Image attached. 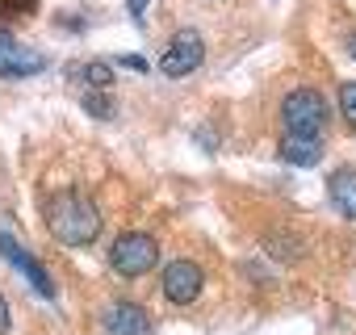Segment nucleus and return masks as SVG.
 Masks as SVG:
<instances>
[{
	"instance_id": "obj_9",
	"label": "nucleus",
	"mask_w": 356,
	"mask_h": 335,
	"mask_svg": "<svg viewBox=\"0 0 356 335\" xmlns=\"http://www.w3.org/2000/svg\"><path fill=\"white\" fill-rule=\"evenodd\" d=\"M277 159L289 163V168H314L323 159V138L318 134H298V130H285L281 142H277Z\"/></svg>"
},
{
	"instance_id": "obj_2",
	"label": "nucleus",
	"mask_w": 356,
	"mask_h": 335,
	"mask_svg": "<svg viewBox=\"0 0 356 335\" xmlns=\"http://www.w3.org/2000/svg\"><path fill=\"white\" fill-rule=\"evenodd\" d=\"M109 268L118 277H126V281H138L151 268H159V243H155V235H147V231H122L113 239V247H109Z\"/></svg>"
},
{
	"instance_id": "obj_11",
	"label": "nucleus",
	"mask_w": 356,
	"mask_h": 335,
	"mask_svg": "<svg viewBox=\"0 0 356 335\" xmlns=\"http://www.w3.org/2000/svg\"><path fill=\"white\" fill-rule=\"evenodd\" d=\"M76 80H84L88 88H109L113 84V67L109 63H101V59H92V63H76V72H72Z\"/></svg>"
},
{
	"instance_id": "obj_8",
	"label": "nucleus",
	"mask_w": 356,
	"mask_h": 335,
	"mask_svg": "<svg viewBox=\"0 0 356 335\" xmlns=\"http://www.w3.org/2000/svg\"><path fill=\"white\" fill-rule=\"evenodd\" d=\"M101 322H105V331H109V335H155V322H151V314H147L138 302H130V297H118V302H109Z\"/></svg>"
},
{
	"instance_id": "obj_10",
	"label": "nucleus",
	"mask_w": 356,
	"mask_h": 335,
	"mask_svg": "<svg viewBox=\"0 0 356 335\" xmlns=\"http://www.w3.org/2000/svg\"><path fill=\"white\" fill-rule=\"evenodd\" d=\"M327 197H331V206L339 210V218L356 222V168H339V172H331Z\"/></svg>"
},
{
	"instance_id": "obj_4",
	"label": "nucleus",
	"mask_w": 356,
	"mask_h": 335,
	"mask_svg": "<svg viewBox=\"0 0 356 335\" xmlns=\"http://www.w3.org/2000/svg\"><path fill=\"white\" fill-rule=\"evenodd\" d=\"M202 63H206V42H202V34H197V30H181V34L168 42V51H163V59H159V72H163L168 80H185V76H193Z\"/></svg>"
},
{
	"instance_id": "obj_7",
	"label": "nucleus",
	"mask_w": 356,
	"mask_h": 335,
	"mask_svg": "<svg viewBox=\"0 0 356 335\" xmlns=\"http://www.w3.org/2000/svg\"><path fill=\"white\" fill-rule=\"evenodd\" d=\"M47 67V55L34 47H22L9 30H0V76L5 80H26Z\"/></svg>"
},
{
	"instance_id": "obj_13",
	"label": "nucleus",
	"mask_w": 356,
	"mask_h": 335,
	"mask_svg": "<svg viewBox=\"0 0 356 335\" xmlns=\"http://www.w3.org/2000/svg\"><path fill=\"white\" fill-rule=\"evenodd\" d=\"M268 252H273L277 260H298V256H302V243H298L293 235H285V231H277V235L268 239Z\"/></svg>"
},
{
	"instance_id": "obj_19",
	"label": "nucleus",
	"mask_w": 356,
	"mask_h": 335,
	"mask_svg": "<svg viewBox=\"0 0 356 335\" xmlns=\"http://www.w3.org/2000/svg\"><path fill=\"white\" fill-rule=\"evenodd\" d=\"M348 51H352V59H356V30H352V38H348Z\"/></svg>"
},
{
	"instance_id": "obj_3",
	"label": "nucleus",
	"mask_w": 356,
	"mask_h": 335,
	"mask_svg": "<svg viewBox=\"0 0 356 335\" xmlns=\"http://www.w3.org/2000/svg\"><path fill=\"white\" fill-rule=\"evenodd\" d=\"M281 122L285 130H298V134H327V122H331V105L318 88H289L285 101H281Z\"/></svg>"
},
{
	"instance_id": "obj_17",
	"label": "nucleus",
	"mask_w": 356,
	"mask_h": 335,
	"mask_svg": "<svg viewBox=\"0 0 356 335\" xmlns=\"http://www.w3.org/2000/svg\"><path fill=\"white\" fill-rule=\"evenodd\" d=\"M147 5H151V0H126V13H130L134 22H143V17H147Z\"/></svg>"
},
{
	"instance_id": "obj_1",
	"label": "nucleus",
	"mask_w": 356,
	"mask_h": 335,
	"mask_svg": "<svg viewBox=\"0 0 356 335\" xmlns=\"http://www.w3.org/2000/svg\"><path fill=\"white\" fill-rule=\"evenodd\" d=\"M42 222L63 247H88L101 235V206L84 189H59L42 202Z\"/></svg>"
},
{
	"instance_id": "obj_5",
	"label": "nucleus",
	"mask_w": 356,
	"mask_h": 335,
	"mask_svg": "<svg viewBox=\"0 0 356 335\" xmlns=\"http://www.w3.org/2000/svg\"><path fill=\"white\" fill-rule=\"evenodd\" d=\"M206 289V268L197 260H172L163 264V297L172 306H193Z\"/></svg>"
},
{
	"instance_id": "obj_14",
	"label": "nucleus",
	"mask_w": 356,
	"mask_h": 335,
	"mask_svg": "<svg viewBox=\"0 0 356 335\" xmlns=\"http://www.w3.org/2000/svg\"><path fill=\"white\" fill-rule=\"evenodd\" d=\"M339 113H343V126L356 134V80L339 84Z\"/></svg>"
},
{
	"instance_id": "obj_18",
	"label": "nucleus",
	"mask_w": 356,
	"mask_h": 335,
	"mask_svg": "<svg viewBox=\"0 0 356 335\" xmlns=\"http://www.w3.org/2000/svg\"><path fill=\"white\" fill-rule=\"evenodd\" d=\"M13 327V314H9V302H5V293H0V335H5Z\"/></svg>"
},
{
	"instance_id": "obj_16",
	"label": "nucleus",
	"mask_w": 356,
	"mask_h": 335,
	"mask_svg": "<svg viewBox=\"0 0 356 335\" xmlns=\"http://www.w3.org/2000/svg\"><path fill=\"white\" fill-rule=\"evenodd\" d=\"M118 63H122V67H130V72H138V76H147V72H151V67H147V59H143V55H122V59H118Z\"/></svg>"
},
{
	"instance_id": "obj_12",
	"label": "nucleus",
	"mask_w": 356,
	"mask_h": 335,
	"mask_svg": "<svg viewBox=\"0 0 356 335\" xmlns=\"http://www.w3.org/2000/svg\"><path fill=\"white\" fill-rule=\"evenodd\" d=\"M84 109H88L92 117H101V122L118 117V109H113V97H109V88H88V92H84Z\"/></svg>"
},
{
	"instance_id": "obj_15",
	"label": "nucleus",
	"mask_w": 356,
	"mask_h": 335,
	"mask_svg": "<svg viewBox=\"0 0 356 335\" xmlns=\"http://www.w3.org/2000/svg\"><path fill=\"white\" fill-rule=\"evenodd\" d=\"M38 0H0V17H34Z\"/></svg>"
},
{
	"instance_id": "obj_6",
	"label": "nucleus",
	"mask_w": 356,
	"mask_h": 335,
	"mask_svg": "<svg viewBox=\"0 0 356 335\" xmlns=\"http://www.w3.org/2000/svg\"><path fill=\"white\" fill-rule=\"evenodd\" d=\"M0 256H5V260H9L26 281H30V289H34L38 297L55 302V281H51V272H47V268H42V260H38V256H30V252L9 235V231H0Z\"/></svg>"
}]
</instances>
